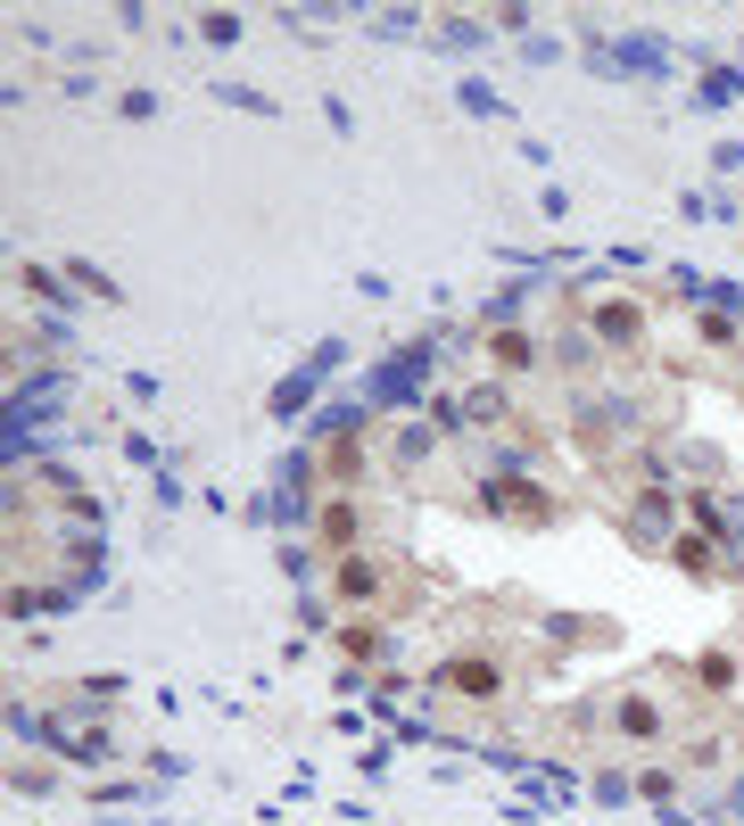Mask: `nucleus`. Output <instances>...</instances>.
<instances>
[{"mask_svg": "<svg viewBox=\"0 0 744 826\" xmlns=\"http://www.w3.org/2000/svg\"><path fill=\"white\" fill-rule=\"evenodd\" d=\"M612 728L629 735V744H653V735L670 728V711H662V694H653V687H620V702H612Z\"/></svg>", "mask_w": 744, "mask_h": 826, "instance_id": "39448f33", "label": "nucleus"}, {"mask_svg": "<svg viewBox=\"0 0 744 826\" xmlns=\"http://www.w3.org/2000/svg\"><path fill=\"white\" fill-rule=\"evenodd\" d=\"M646 323H653V314L637 306V297H587V331H596L604 347H620V356L646 347Z\"/></svg>", "mask_w": 744, "mask_h": 826, "instance_id": "7ed1b4c3", "label": "nucleus"}, {"mask_svg": "<svg viewBox=\"0 0 744 826\" xmlns=\"http://www.w3.org/2000/svg\"><path fill=\"white\" fill-rule=\"evenodd\" d=\"M339 654H348V661H380V654H389V628L356 611V620H339Z\"/></svg>", "mask_w": 744, "mask_h": 826, "instance_id": "0eeeda50", "label": "nucleus"}, {"mask_svg": "<svg viewBox=\"0 0 744 826\" xmlns=\"http://www.w3.org/2000/svg\"><path fill=\"white\" fill-rule=\"evenodd\" d=\"M406 587H413V578H406V562H397V554H339L332 562V595L348 604V620H356V611L373 620V604H406Z\"/></svg>", "mask_w": 744, "mask_h": 826, "instance_id": "f257e3e1", "label": "nucleus"}, {"mask_svg": "<svg viewBox=\"0 0 744 826\" xmlns=\"http://www.w3.org/2000/svg\"><path fill=\"white\" fill-rule=\"evenodd\" d=\"M546 628H555V645H612V620H596V611H587V620L563 611V620H546Z\"/></svg>", "mask_w": 744, "mask_h": 826, "instance_id": "1a4fd4ad", "label": "nucleus"}, {"mask_svg": "<svg viewBox=\"0 0 744 826\" xmlns=\"http://www.w3.org/2000/svg\"><path fill=\"white\" fill-rule=\"evenodd\" d=\"M489 364L496 373H530V364H538V339H530V331H489Z\"/></svg>", "mask_w": 744, "mask_h": 826, "instance_id": "6e6552de", "label": "nucleus"}, {"mask_svg": "<svg viewBox=\"0 0 744 826\" xmlns=\"http://www.w3.org/2000/svg\"><path fill=\"white\" fill-rule=\"evenodd\" d=\"M679 562H687L695 578H712V537H703V530H687V537H679Z\"/></svg>", "mask_w": 744, "mask_h": 826, "instance_id": "9b49d317", "label": "nucleus"}, {"mask_svg": "<svg viewBox=\"0 0 744 826\" xmlns=\"http://www.w3.org/2000/svg\"><path fill=\"white\" fill-rule=\"evenodd\" d=\"M695 678H703L712 694H729V687H736V654H720V645H712V654H695Z\"/></svg>", "mask_w": 744, "mask_h": 826, "instance_id": "9d476101", "label": "nucleus"}, {"mask_svg": "<svg viewBox=\"0 0 744 826\" xmlns=\"http://www.w3.org/2000/svg\"><path fill=\"white\" fill-rule=\"evenodd\" d=\"M356 530H365V504L356 496H323V546L356 554Z\"/></svg>", "mask_w": 744, "mask_h": 826, "instance_id": "423d86ee", "label": "nucleus"}, {"mask_svg": "<svg viewBox=\"0 0 744 826\" xmlns=\"http://www.w3.org/2000/svg\"><path fill=\"white\" fill-rule=\"evenodd\" d=\"M430 687L447 702H505L513 694V661L489 654V645H463V654H447L439 670H430Z\"/></svg>", "mask_w": 744, "mask_h": 826, "instance_id": "f03ea898", "label": "nucleus"}, {"mask_svg": "<svg viewBox=\"0 0 744 826\" xmlns=\"http://www.w3.org/2000/svg\"><path fill=\"white\" fill-rule=\"evenodd\" d=\"M489 513L496 521H522V530H546L563 504H555V488H538V480H496L489 488Z\"/></svg>", "mask_w": 744, "mask_h": 826, "instance_id": "20e7f679", "label": "nucleus"}]
</instances>
